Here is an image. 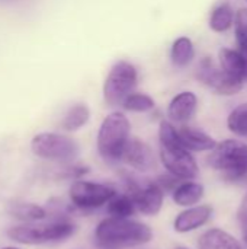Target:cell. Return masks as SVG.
Wrapping results in <instances>:
<instances>
[{
  "mask_svg": "<svg viewBox=\"0 0 247 249\" xmlns=\"http://www.w3.org/2000/svg\"><path fill=\"white\" fill-rule=\"evenodd\" d=\"M198 99L194 92H181L176 95L169 107H167V115L173 123H188L197 112Z\"/></svg>",
  "mask_w": 247,
  "mask_h": 249,
  "instance_id": "cell-16",
  "label": "cell"
},
{
  "mask_svg": "<svg viewBox=\"0 0 247 249\" xmlns=\"http://www.w3.org/2000/svg\"><path fill=\"white\" fill-rule=\"evenodd\" d=\"M32 152L51 162H73L79 155V144L74 139L58 133H39L32 139Z\"/></svg>",
  "mask_w": 247,
  "mask_h": 249,
  "instance_id": "cell-8",
  "label": "cell"
},
{
  "mask_svg": "<svg viewBox=\"0 0 247 249\" xmlns=\"http://www.w3.org/2000/svg\"><path fill=\"white\" fill-rule=\"evenodd\" d=\"M121 162H124L125 165H128L130 168H132L134 171L141 172V174L151 172L156 166V158H154L151 147L146 142H143L137 137L130 139L125 150H124Z\"/></svg>",
  "mask_w": 247,
  "mask_h": 249,
  "instance_id": "cell-12",
  "label": "cell"
},
{
  "mask_svg": "<svg viewBox=\"0 0 247 249\" xmlns=\"http://www.w3.org/2000/svg\"><path fill=\"white\" fill-rule=\"evenodd\" d=\"M197 77L205 86L211 88L218 95L231 96L242 90L243 83L229 76L221 67L215 66L210 58H204L197 69Z\"/></svg>",
  "mask_w": 247,
  "mask_h": 249,
  "instance_id": "cell-10",
  "label": "cell"
},
{
  "mask_svg": "<svg viewBox=\"0 0 247 249\" xmlns=\"http://www.w3.org/2000/svg\"><path fill=\"white\" fill-rule=\"evenodd\" d=\"M242 222H243V239H245L247 245V210L246 213L242 216Z\"/></svg>",
  "mask_w": 247,
  "mask_h": 249,
  "instance_id": "cell-26",
  "label": "cell"
},
{
  "mask_svg": "<svg viewBox=\"0 0 247 249\" xmlns=\"http://www.w3.org/2000/svg\"><path fill=\"white\" fill-rule=\"evenodd\" d=\"M234 34L237 45L242 51L247 53V9H239L234 19Z\"/></svg>",
  "mask_w": 247,
  "mask_h": 249,
  "instance_id": "cell-25",
  "label": "cell"
},
{
  "mask_svg": "<svg viewBox=\"0 0 247 249\" xmlns=\"http://www.w3.org/2000/svg\"><path fill=\"white\" fill-rule=\"evenodd\" d=\"M220 67L233 79L245 83L247 80V53L242 50L221 48L218 53Z\"/></svg>",
  "mask_w": 247,
  "mask_h": 249,
  "instance_id": "cell-14",
  "label": "cell"
},
{
  "mask_svg": "<svg viewBox=\"0 0 247 249\" xmlns=\"http://www.w3.org/2000/svg\"><path fill=\"white\" fill-rule=\"evenodd\" d=\"M122 107L127 109V111H131V112H148L151 111L156 105H154V101L153 98H150L148 95L146 93H131L122 104Z\"/></svg>",
  "mask_w": 247,
  "mask_h": 249,
  "instance_id": "cell-24",
  "label": "cell"
},
{
  "mask_svg": "<svg viewBox=\"0 0 247 249\" xmlns=\"http://www.w3.org/2000/svg\"><path fill=\"white\" fill-rule=\"evenodd\" d=\"M76 226L67 220L60 219L45 225H22L13 226L7 231V236L23 245H42L51 242H61L73 236Z\"/></svg>",
  "mask_w": 247,
  "mask_h": 249,
  "instance_id": "cell-5",
  "label": "cell"
},
{
  "mask_svg": "<svg viewBox=\"0 0 247 249\" xmlns=\"http://www.w3.org/2000/svg\"><path fill=\"white\" fill-rule=\"evenodd\" d=\"M194 57H195V48L191 38L179 36L172 45V51H170L172 63L176 67H186L188 64H191Z\"/></svg>",
  "mask_w": 247,
  "mask_h": 249,
  "instance_id": "cell-19",
  "label": "cell"
},
{
  "mask_svg": "<svg viewBox=\"0 0 247 249\" xmlns=\"http://www.w3.org/2000/svg\"><path fill=\"white\" fill-rule=\"evenodd\" d=\"M204 196H205V187L195 179L181 181L170 193L172 201L182 209L199 204Z\"/></svg>",
  "mask_w": 247,
  "mask_h": 249,
  "instance_id": "cell-15",
  "label": "cell"
},
{
  "mask_svg": "<svg viewBox=\"0 0 247 249\" xmlns=\"http://www.w3.org/2000/svg\"><path fill=\"white\" fill-rule=\"evenodd\" d=\"M208 165L230 182L242 181L247 177V143L237 139H227L210 152Z\"/></svg>",
  "mask_w": 247,
  "mask_h": 249,
  "instance_id": "cell-4",
  "label": "cell"
},
{
  "mask_svg": "<svg viewBox=\"0 0 247 249\" xmlns=\"http://www.w3.org/2000/svg\"><path fill=\"white\" fill-rule=\"evenodd\" d=\"M175 249H191V248H186V247H176Z\"/></svg>",
  "mask_w": 247,
  "mask_h": 249,
  "instance_id": "cell-27",
  "label": "cell"
},
{
  "mask_svg": "<svg viewBox=\"0 0 247 249\" xmlns=\"http://www.w3.org/2000/svg\"><path fill=\"white\" fill-rule=\"evenodd\" d=\"M106 213L108 216L112 217H121V219H127V217H134L137 212L135 203L132 200V197L125 191V193H118L108 204H106Z\"/></svg>",
  "mask_w": 247,
  "mask_h": 249,
  "instance_id": "cell-18",
  "label": "cell"
},
{
  "mask_svg": "<svg viewBox=\"0 0 247 249\" xmlns=\"http://www.w3.org/2000/svg\"><path fill=\"white\" fill-rule=\"evenodd\" d=\"M234 19H236V15L231 6L227 3H223L213 10L211 18H210V28L214 32H226L227 29L233 26Z\"/></svg>",
  "mask_w": 247,
  "mask_h": 249,
  "instance_id": "cell-22",
  "label": "cell"
},
{
  "mask_svg": "<svg viewBox=\"0 0 247 249\" xmlns=\"http://www.w3.org/2000/svg\"><path fill=\"white\" fill-rule=\"evenodd\" d=\"M153 229L134 217L102 219L93 232L96 247L100 249H132L144 247L153 241Z\"/></svg>",
  "mask_w": 247,
  "mask_h": 249,
  "instance_id": "cell-1",
  "label": "cell"
},
{
  "mask_svg": "<svg viewBox=\"0 0 247 249\" xmlns=\"http://www.w3.org/2000/svg\"><path fill=\"white\" fill-rule=\"evenodd\" d=\"M137 86V69L125 61H116L103 83V99L109 107L122 105Z\"/></svg>",
  "mask_w": 247,
  "mask_h": 249,
  "instance_id": "cell-7",
  "label": "cell"
},
{
  "mask_svg": "<svg viewBox=\"0 0 247 249\" xmlns=\"http://www.w3.org/2000/svg\"><path fill=\"white\" fill-rule=\"evenodd\" d=\"M213 213H214V209L210 204L199 203L197 206L186 207L176 214L173 220V231L181 235L195 232L210 223Z\"/></svg>",
  "mask_w": 247,
  "mask_h": 249,
  "instance_id": "cell-11",
  "label": "cell"
},
{
  "mask_svg": "<svg viewBox=\"0 0 247 249\" xmlns=\"http://www.w3.org/2000/svg\"><path fill=\"white\" fill-rule=\"evenodd\" d=\"M125 184H127V193L132 197L137 212L140 214L147 217H154L162 212L166 191L159 184L157 179L140 185L132 178H127Z\"/></svg>",
  "mask_w": 247,
  "mask_h": 249,
  "instance_id": "cell-9",
  "label": "cell"
},
{
  "mask_svg": "<svg viewBox=\"0 0 247 249\" xmlns=\"http://www.w3.org/2000/svg\"><path fill=\"white\" fill-rule=\"evenodd\" d=\"M89 118H90V111H89L87 105L76 104L67 111V114L61 123V127L66 131H77L87 124Z\"/></svg>",
  "mask_w": 247,
  "mask_h": 249,
  "instance_id": "cell-21",
  "label": "cell"
},
{
  "mask_svg": "<svg viewBox=\"0 0 247 249\" xmlns=\"http://www.w3.org/2000/svg\"><path fill=\"white\" fill-rule=\"evenodd\" d=\"M159 159L167 174L181 179H195L199 174V166L192 152L188 150L178 134V127L170 121H162L159 127Z\"/></svg>",
  "mask_w": 247,
  "mask_h": 249,
  "instance_id": "cell-2",
  "label": "cell"
},
{
  "mask_svg": "<svg viewBox=\"0 0 247 249\" xmlns=\"http://www.w3.org/2000/svg\"><path fill=\"white\" fill-rule=\"evenodd\" d=\"M131 139V124L122 112L109 114L100 124L96 146L100 158L108 163L122 160L124 150Z\"/></svg>",
  "mask_w": 247,
  "mask_h": 249,
  "instance_id": "cell-3",
  "label": "cell"
},
{
  "mask_svg": "<svg viewBox=\"0 0 247 249\" xmlns=\"http://www.w3.org/2000/svg\"><path fill=\"white\" fill-rule=\"evenodd\" d=\"M178 134H179L182 144L192 153L194 152H211L217 146V142L210 134L194 127H188V125L178 127Z\"/></svg>",
  "mask_w": 247,
  "mask_h": 249,
  "instance_id": "cell-17",
  "label": "cell"
},
{
  "mask_svg": "<svg viewBox=\"0 0 247 249\" xmlns=\"http://www.w3.org/2000/svg\"><path fill=\"white\" fill-rule=\"evenodd\" d=\"M118 194L116 188L105 184V182H95L86 179H77L71 184L68 190L70 203L82 212H92L106 204Z\"/></svg>",
  "mask_w": 247,
  "mask_h": 249,
  "instance_id": "cell-6",
  "label": "cell"
},
{
  "mask_svg": "<svg viewBox=\"0 0 247 249\" xmlns=\"http://www.w3.org/2000/svg\"><path fill=\"white\" fill-rule=\"evenodd\" d=\"M227 127L234 136L247 140V102L236 107L230 112L227 118Z\"/></svg>",
  "mask_w": 247,
  "mask_h": 249,
  "instance_id": "cell-23",
  "label": "cell"
},
{
  "mask_svg": "<svg viewBox=\"0 0 247 249\" xmlns=\"http://www.w3.org/2000/svg\"><path fill=\"white\" fill-rule=\"evenodd\" d=\"M1 249H19V248H13V247H6V248H1Z\"/></svg>",
  "mask_w": 247,
  "mask_h": 249,
  "instance_id": "cell-28",
  "label": "cell"
},
{
  "mask_svg": "<svg viewBox=\"0 0 247 249\" xmlns=\"http://www.w3.org/2000/svg\"><path fill=\"white\" fill-rule=\"evenodd\" d=\"M198 249H245L243 244L230 232L221 228L204 231L197 241Z\"/></svg>",
  "mask_w": 247,
  "mask_h": 249,
  "instance_id": "cell-13",
  "label": "cell"
},
{
  "mask_svg": "<svg viewBox=\"0 0 247 249\" xmlns=\"http://www.w3.org/2000/svg\"><path fill=\"white\" fill-rule=\"evenodd\" d=\"M9 214L23 222H39L47 217V210L38 204L15 203L9 206Z\"/></svg>",
  "mask_w": 247,
  "mask_h": 249,
  "instance_id": "cell-20",
  "label": "cell"
}]
</instances>
